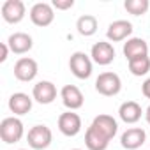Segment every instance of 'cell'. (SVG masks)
I'll return each mask as SVG.
<instances>
[{"label":"cell","mask_w":150,"mask_h":150,"mask_svg":"<svg viewBox=\"0 0 150 150\" xmlns=\"http://www.w3.org/2000/svg\"><path fill=\"white\" fill-rule=\"evenodd\" d=\"M74 6V2L72 0H53V7H57V9H71Z\"/></svg>","instance_id":"obj_23"},{"label":"cell","mask_w":150,"mask_h":150,"mask_svg":"<svg viewBox=\"0 0 150 150\" xmlns=\"http://www.w3.org/2000/svg\"><path fill=\"white\" fill-rule=\"evenodd\" d=\"M55 18L53 7L46 2H39L30 9V20L34 21V25L37 27H48Z\"/></svg>","instance_id":"obj_6"},{"label":"cell","mask_w":150,"mask_h":150,"mask_svg":"<svg viewBox=\"0 0 150 150\" xmlns=\"http://www.w3.org/2000/svg\"><path fill=\"white\" fill-rule=\"evenodd\" d=\"M131 34H132V25H131V21H127V20H117V21H113V23L108 27V32H106L108 39L113 41V42L124 41V39L129 37Z\"/></svg>","instance_id":"obj_14"},{"label":"cell","mask_w":150,"mask_h":150,"mask_svg":"<svg viewBox=\"0 0 150 150\" xmlns=\"http://www.w3.org/2000/svg\"><path fill=\"white\" fill-rule=\"evenodd\" d=\"M108 143H110V138L106 134H103L97 127L90 125L87 129V134H85V145L88 146V150H106L108 148Z\"/></svg>","instance_id":"obj_13"},{"label":"cell","mask_w":150,"mask_h":150,"mask_svg":"<svg viewBox=\"0 0 150 150\" xmlns=\"http://www.w3.org/2000/svg\"><path fill=\"white\" fill-rule=\"evenodd\" d=\"M96 88H97L99 94H103V96H106V97H111V96H117V94L120 92L122 81H120V78H118V74L106 71V72H101L99 76H97V80H96Z\"/></svg>","instance_id":"obj_1"},{"label":"cell","mask_w":150,"mask_h":150,"mask_svg":"<svg viewBox=\"0 0 150 150\" xmlns=\"http://www.w3.org/2000/svg\"><path fill=\"white\" fill-rule=\"evenodd\" d=\"M9 110L14 115H25L32 110V99L23 92H16L9 97Z\"/></svg>","instance_id":"obj_17"},{"label":"cell","mask_w":150,"mask_h":150,"mask_svg":"<svg viewBox=\"0 0 150 150\" xmlns=\"http://www.w3.org/2000/svg\"><path fill=\"white\" fill-rule=\"evenodd\" d=\"M7 53H9V46L6 42H2V44H0V62H6Z\"/></svg>","instance_id":"obj_24"},{"label":"cell","mask_w":150,"mask_h":150,"mask_svg":"<svg viewBox=\"0 0 150 150\" xmlns=\"http://www.w3.org/2000/svg\"><path fill=\"white\" fill-rule=\"evenodd\" d=\"M32 96L37 103L41 104H50L55 101L57 97V87L51 83V81H39L34 85V90H32Z\"/></svg>","instance_id":"obj_11"},{"label":"cell","mask_w":150,"mask_h":150,"mask_svg":"<svg viewBox=\"0 0 150 150\" xmlns=\"http://www.w3.org/2000/svg\"><path fill=\"white\" fill-rule=\"evenodd\" d=\"M69 67H71V72L80 80H87L92 74V60L83 51H76L71 55Z\"/></svg>","instance_id":"obj_2"},{"label":"cell","mask_w":150,"mask_h":150,"mask_svg":"<svg viewBox=\"0 0 150 150\" xmlns=\"http://www.w3.org/2000/svg\"><path fill=\"white\" fill-rule=\"evenodd\" d=\"M58 129L65 136H76L81 131V117L72 111L62 113L58 117Z\"/></svg>","instance_id":"obj_5"},{"label":"cell","mask_w":150,"mask_h":150,"mask_svg":"<svg viewBox=\"0 0 150 150\" xmlns=\"http://www.w3.org/2000/svg\"><path fill=\"white\" fill-rule=\"evenodd\" d=\"M129 71L134 74V76H145V74L150 71V57H138L129 60Z\"/></svg>","instance_id":"obj_21"},{"label":"cell","mask_w":150,"mask_h":150,"mask_svg":"<svg viewBox=\"0 0 150 150\" xmlns=\"http://www.w3.org/2000/svg\"><path fill=\"white\" fill-rule=\"evenodd\" d=\"M21 136H23L21 120H18L14 117H9V118L2 120V124H0V138L6 143H16V141L21 139Z\"/></svg>","instance_id":"obj_3"},{"label":"cell","mask_w":150,"mask_h":150,"mask_svg":"<svg viewBox=\"0 0 150 150\" xmlns=\"http://www.w3.org/2000/svg\"><path fill=\"white\" fill-rule=\"evenodd\" d=\"M118 115L125 124H134V122H138L141 118V106L136 101H125L120 106Z\"/></svg>","instance_id":"obj_18"},{"label":"cell","mask_w":150,"mask_h":150,"mask_svg":"<svg viewBox=\"0 0 150 150\" xmlns=\"http://www.w3.org/2000/svg\"><path fill=\"white\" fill-rule=\"evenodd\" d=\"M35 74H37V62L34 58L23 57L14 64V76L20 81H30L35 78Z\"/></svg>","instance_id":"obj_7"},{"label":"cell","mask_w":150,"mask_h":150,"mask_svg":"<svg viewBox=\"0 0 150 150\" xmlns=\"http://www.w3.org/2000/svg\"><path fill=\"white\" fill-rule=\"evenodd\" d=\"M124 55L127 60H132L138 57H146L148 55V44L139 37H132L124 44Z\"/></svg>","instance_id":"obj_16"},{"label":"cell","mask_w":150,"mask_h":150,"mask_svg":"<svg viewBox=\"0 0 150 150\" xmlns=\"http://www.w3.org/2000/svg\"><path fill=\"white\" fill-rule=\"evenodd\" d=\"M92 58L96 64L99 65H108L115 60V50L110 42H104V41H99L92 46Z\"/></svg>","instance_id":"obj_10"},{"label":"cell","mask_w":150,"mask_h":150,"mask_svg":"<svg viewBox=\"0 0 150 150\" xmlns=\"http://www.w3.org/2000/svg\"><path fill=\"white\" fill-rule=\"evenodd\" d=\"M145 138H146V134H145V131L141 127H131V129H127L122 134L120 141H122V146L124 148L136 150V148H139L145 143Z\"/></svg>","instance_id":"obj_12"},{"label":"cell","mask_w":150,"mask_h":150,"mask_svg":"<svg viewBox=\"0 0 150 150\" xmlns=\"http://www.w3.org/2000/svg\"><path fill=\"white\" fill-rule=\"evenodd\" d=\"M51 138H53V134H51V129L48 125H34L28 131V136H27L28 145L35 150L46 148L51 143Z\"/></svg>","instance_id":"obj_4"},{"label":"cell","mask_w":150,"mask_h":150,"mask_svg":"<svg viewBox=\"0 0 150 150\" xmlns=\"http://www.w3.org/2000/svg\"><path fill=\"white\" fill-rule=\"evenodd\" d=\"M141 90H143V96L150 99V78H148V80L143 83V88H141Z\"/></svg>","instance_id":"obj_25"},{"label":"cell","mask_w":150,"mask_h":150,"mask_svg":"<svg viewBox=\"0 0 150 150\" xmlns=\"http://www.w3.org/2000/svg\"><path fill=\"white\" fill-rule=\"evenodd\" d=\"M92 125H94V127H97V129H99L103 134H106L110 139L117 134V129H118L117 120H115L111 115H97V117L94 118Z\"/></svg>","instance_id":"obj_19"},{"label":"cell","mask_w":150,"mask_h":150,"mask_svg":"<svg viewBox=\"0 0 150 150\" xmlns=\"http://www.w3.org/2000/svg\"><path fill=\"white\" fill-rule=\"evenodd\" d=\"M76 28L81 35L88 37V35H94L97 32V18L92 16V14H83L78 18V23H76Z\"/></svg>","instance_id":"obj_20"},{"label":"cell","mask_w":150,"mask_h":150,"mask_svg":"<svg viewBox=\"0 0 150 150\" xmlns=\"http://www.w3.org/2000/svg\"><path fill=\"white\" fill-rule=\"evenodd\" d=\"M2 16L7 23H18L25 16V4L21 0H6L2 6Z\"/></svg>","instance_id":"obj_9"},{"label":"cell","mask_w":150,"mask_h":150,"mask_svg":"<svg viewBox=\"0 0 150 150\" xmlns=\"http://www.w3.org/2000/svg\"><path fill=\"white\" fill-rule=\"evenodd\" d=\"M72 150H80V148H72Z\"/></svg>","instance_id":"obj_27"},{"label":"cell","mask_w":150,"mask_h":150,"mask_svg":"<svg viewBox=\"0 0 150 150\" xmlns=\"http://www.w3.org/2000/svg\"><path fill=\"white\" fill-rule=\"evenodd\" d=\"M21 150H25V148H21Z\"/></svg>","instance_id":"obj_28"},{"label":"cell","mask_w":150,"mask_h":150,"mask_svg":"<svg viewBox=\"0 0 150 150\" xmlns=\"http://www.w3.org/2000/svg\"><path fill=\"white\" fill-rule=\"evenodd\" d=\"M125 9L127 13L134 14V16H141L148 11L150 4H148V0H125Z\"/></svg>","instance_id":"obj_22"},{"label":"cell","mask_w":150,"mask_h":150,"mask_svg":"<svg viewBox=\"0 0 150 150\" xmlns=\"http://www.w3.org/2000/svg\"><path fill=\"white\" fill-rule=\"evenodd\" d=\"M60 96H62V103H64V106L69 108L71 111L81 108V106H83V101H85L81 90H80L76 85H65V87L62 88Z\"/></svg>","instance_id":"obj_8"},{"label":"cell","mask_w":150,"mask_h":150,"mask_svg":"<svg viewBox=\"0 0 150 150\" xmlns=\"http://www.w3.org/2000/svg\"><path fill=\"white\" fill-rule=\"evenodd\" d=\"M145 115H146V122H148V124H150V106H148V108H146V113H145Z\"/></svg>","instance_id":"obj_26"},{"label":"cell","mask_w":150,"mask_h":150,"mask_svg":"<svg viewBox=\"0 0 150 150\" xmlns=\"http://www.w3.org/2000/svg\"><path fill=\"white\" fill-rule=\"evenodd\" d=\"M32 37L28 35V34H25V32H16V34H13V35H9V39H7V46H9V50L13 51V53H18V55H21V53H27L30 48H32Z\"/></svg>","instance_id":"obj_15"}]
</instances>
